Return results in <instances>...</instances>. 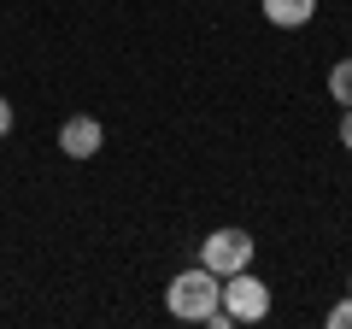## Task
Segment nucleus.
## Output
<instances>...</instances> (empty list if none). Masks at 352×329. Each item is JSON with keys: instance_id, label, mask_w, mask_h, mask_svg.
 <instances>
[{"instance_id": "9d476101", "label": "nucleus", "mask_w": 352, "mask_h": 329, "mask_svg": "<svg viewBox=\"0 0 352 329\" xmlns=\"http://www.w3.org/2000/svg\"><path fill=\"white\" fill-rule=\"evenodd\" d=\"M346 288H352V282H346Z\"/></svg>"}, {"instance_id": "20e7f679", "label": "nucleus", "mask_w": 352, "mask_h": 329, "mask_svg": "<svg viewBox=\"0 0 352 329\" xmlns=\"http://www.w3.org/2000/svg\"><path fill=\"white\" fill-rule=\"evenodd\" d=\"M100 147H106V124H100V118L76 112V118L59 124V153H65V159H94Z\"/></svg>"}, {"instance_id": "6e6552de", "label": "nucleus", "mask_w": 352, "mask_h": 329, "mask_svg": "<svg viewBox=\"0 0 352 329\" xmlns=\"http://www.w3.org/2000/svg\"><path fill=\"white\" fill-rule=\"evenodd\" d=\"M340 147L352 153V106H340Z\"/></svg>"}, {"instance_id": "f257e3e1", "label": "nucleus", "mask_w": 352, "mask_h": 329, "mask_svg": "<svg viewBox=\"0 0 352 329\" xmlns=\"http://www.w3.org/2000/svg\"><path fill=\"white\" fill-rule=\"evenodd\" d=\"M217 294H223V277L206 270V265H188V270L170 277L164 306H170V317H182V323H206V312H217Z\"/></svg>"}, {"instance_id": "1a4fd4ad", "label": "nucleus", "mask_w": 352, "mask_h": 329, "mask_svg": "<svg viewBox=\"0 0 352 329\" xmlns=\"http://www.w3.org/2000/svg\"><path fill=\"white\" fill-rule=\"evenodd\" d=\"M12 136V100H0V141Z\"/></svg>"}, {"instance_id": "0eeeda50", "label": "nucleus", "mask_w": 352, "mask_h": 329, "mask_svg": "<svg viewBox=\"0 0 352 329\" xmlns=\"http://www.w3.org/2000/svg\"><path fill=\"white\" fill-rule=\"evenodd\" d=\"M323 323H329V329H352V288L340 294L335 306H329V317H323Z\"/></svg>"}, {"instance_id": "f03ea898", "label": "nucleus", "mask_w": 352, "mask_h": 329, "mask_svg": "<svg viewBox=\"0 0 352 329\" xmlns=\"http://www.w3.org/2000/svg\"><path fill=\"white\" fill-rule=\"evenodd\" d=\"M217 306H223L235 323H258V317H270V282L252 277V265H247V270H229Z\"/></svg>"}, {"instance_id": "39448f33", "label": "nucleus", "mask_w": 352, "mask_h": 329, "mask_svg": "<svg viewBox=\"0 0 352 329\" xmlns=\"http://www.w3.org/2000/svg\"><path fill=\"white\" fill-rule=\"evenodd\" d=\"M258 6H264V18L276 30H305L317 18V0H258Z\"/></svg>"}, {"instance_id": "7ed1b4c3", "label": "nucleus", "mask_w": 352, "mask_h": 329, "mask_svg": "<svg viewBox=\"0 0 352 329\" xmlns=\"http://www.w3.org/2000/svg\"><path fill=\"white\" fill-rule=\"evenodd\" d=\"M200 265L217 270V277L247 270L252 265V235H247V229H212V235L200 241Z\"/></svg>"}, {"instance_id": "423d86ee", "label": "nucleus", "mask_w": 352, "mask_h": 329, "mask_svg": "<svg viewBox=\"0 0 352 329\" xmlns=\"http://www.w3.org/2000/svg\"><path fill=\"white\" fill-rule=\"evenodd\" d=\"M329 100L352 106V59H335V71H329Z\"/></svg>"}]
</instances>
